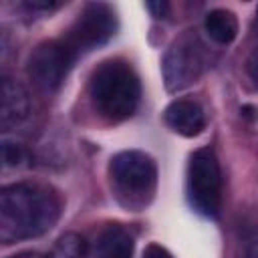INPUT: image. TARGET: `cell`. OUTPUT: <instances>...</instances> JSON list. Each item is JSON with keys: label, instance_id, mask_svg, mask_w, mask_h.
I'll use <instances>...</instances> for the list:
<instances>
[{"label": "cell", "instance_id": "obj_15", "mask_svg": "<svg viewBox=\"0 0 258 258\" xmlns=\"http://www.w3.org/2000/svg\"><path fill=\"white\" fill-rule=\"evenodd\" d=\"M22 6L30 12H50L56 10L58 6H62V2H54V0H26L22 2Z\"/></svg>", "mask_w": 258, "mask_h": 258}, {"label": "cell", "instance_id": "obj_9", "mask_svg": "<svg viewBox=\"0 0 258 258\" xmlns=\"http://www.w3.org/2000/svg\"><path fill=\"white\" fill-rule=\"evenodd\" d=\"M28 109H30V101H28L26 89L20 83L4 77L0 85V127L2 131H10L18 123H22L28 115Z\"/></svg>", "mask_w": 258, "mask_h": 258}, {"label": "cell", "instance_id": "obj_19", "mask_svg": "<svg viewBox=\"0 0 258 258\" xmlns=\"http://www.w3.org/2000/svg\"><path fill=\"white\" fill-rule=\"evenodd\" d=\"M12 258H42V256L38 252H20V254H16Z\"/></svg>", "mask_w": 258, "mask_h": 258}, {"label": "cell", "instance_id": "obj_10", "mask_svg": "<svg viewBox=\"0 0 258 258\" xmlns=\"http://www.w3.org/2000/svg\"><path fill=\"white\" fill-rule=\"evenodd\" d=\"M133 236L121 226H107L95 240L91 258H133Z\"/></svg>", "mask_w": 258, "mask_h": 258}, {"label": "cell", "instance_id": "obj_6", "mask_svg": "<svg viewBox=\"0 0 258 258\" xmlns=\"http://www.w3.org/2000/svg\"><path fill=\"white\" fill-rule=\"evenodd\" d=\"M115 32H117L115 10L109 4L91 2L81 10L77 20L69 28L67 36L62 38V42L69 46L75 58H79L81 54L103 46L107 40L113 38Z\"/></svg>", "mask_w": 258, "mask_h": 258}, {"label": "cell", "instance_id": "obj_14", "mask_svg": "<svg viewBox=\"0 0 258 258\" xmlns=\"http://www.w3.org/2000/svg\"><path fill=\"white\" fill-rule=\"evenodd\" d=\"M26 157H28V153H26V149L20 143H14V141H4L2 143V159H4L6 167H20V165H24Z\"/></svg>", "mask_w": 258, "mask_h": 258}, {"label": "cell", "instance_id": "obj_17", "mask_svg": "<svg viewBox=\"0 0 258 258\" xmlns=\"http://www.w3.org/2000/svg\"><path fill=\"white\" fill-rule=\"evenodd\" d=\"M143 258H173L163 246H159V244H149L147 248H145V252H143Z\"/></svg>", "mask_w": 258, "mask_h": 258}, {"label": "cell", "instance_id": "obj_4", "mask_svg": "<svg viewBox=\"0 0 258 258\" xmlns=\"http://www.w3.org/2000/svg\"><path fill=\"white\" fill-rule=\"evenodd\" d=\"M185 183L189 206L206 218H216L222 206V171L212 147H200L191 153Z\"/></svg>", "mask_w": 258, "mask_h": 258}, {"label": "cell", "instance_id": "obj_1", "mask_svg": "<svg viewBox=\"0 0 258 258\" xmlns=\"http://www.w3.org/2000/svg\"><path fill=\"white\" fill-rule=\"evenodd\" d=\"M60 216V198L38 183H12L0 191V240L14 244L48 232Z\"/></svg>", "mask_w": 258, "mask_h": 258}, {"label": "cell", "instance_id": "obj_20", "mask_svg": "<svg viewBox=\"0 0 258 258\" xmlns=\"http://www.w3.org/2000/svg\"><path fill=\"white\" fill-rule=\"evenodd\" d=\"M256 30H258V8H256Z\"/></svg>", "mask_w": 258, "mask_h": 258}, {"label": "cell", "instance_id": "obj_8", "mask_svg": "<svg viewBox=\"0 0 258 258\" xmlns=\"http://www.w3.org/2000/svg\"><path fill=\"white\" fill-rule=\"evenodd\" d=\"M163 119L171 131L183 137H196L206 129V113L202 105L189 99L171 101L163 111Z\"/></svg>", "mask_w": 258, "mask_h": 258}, {"label": "cell", "instance_id": "obj_16", "mask_svg": "<svg viewBox=\"0 0 258 258\" xmlns=\"http://www.w3.org/2000/svg\"><path fill=\"white\" fill-rule=\"evenodd\" d=\"M246 71H248L250 79L258 85V48L250 52V56H248V60H246Z\"/></svg>", "mask_w": 258, "mask_h": 258}, {"label": "cell", "instance_id": "obj_5", "mask_svg": "<svg viewBox=\"0 0 258 258\" xmlns=\"http://www.w3.org/2000/svg\"><path fill=\"white\" fill-rule=\"evenodd\" d=\"M206 67V48L194 30L177 36L163 54L161 71L167 91H181L196 83Z\"/></svg>", "mask_w": 258, "mask_h": 258}, {"label": "cell", "instance_id": "obj_2", "mask_svg": "<svg viewBox=\"0 0 258 258\" xmlns=\"http://www.w3.org/2000/svg\"><path fill=\"white\" fill-rule=\"evenodd\" d=\"M93 109L107 121L129 119L141 101V83L133 67L125 60H105L89 81Z\"/></svg>", "mask_w": 258, "mask_h": 258}, {"label": "cell", "instance_id": "obj_11", "mask_svg": "<svg viewBox=\"0 0 258 258\" xmlns=\"http://www.w3.org/2000/svg\"><path fill=\"white\" fill-rule=\"evenodd\" d=\"M204 30L216 44H230L238 34V20L234 12L226 8H216L206 14Z\"/></svg>", "mask_w": 258, "mask_h": 258}, {"label": "cell", "instance_id": "obj_3", "mask_svg": "<svg viewBox=\"0 0 258 258\" xmlns=\"http://www.w3.org/2000/svg\"><path fill=\"white\" fill-rule=\"evenodd\" d=\"M109 181L117 202L133 212L143 210L157 185V165L145 151L127 149L111 157Z\"/></svg>", "mask_w": 258, "mask_h": 258}, {"label": "cell", "instance_id": "obj_18", "mask_svg": "<svg viewBox=\"0 0 258 258\" xmlns=\"http://www.w3.org/2000/svg\"><path fill=\"white\" fill-rule=\"evenodd\" d=\"M145 8L151 12V16H153V18H163V16L167 14V10H169L167 2H147V4H145Z\"/></svg>", "mask_w": 258, "mask_h": 258}, {"label": "cell", "instance_id": "obj_13", "mask_svg": "<svg viewBox=\"0 0 258 258\" xmlns=\"http://www.w3.org/2000/svg\"><path fill=\"white\" fill-rule=\"evenodd\" d=\"M238 258H258V224H250L244 228Z\"/></svg>", "mask_w": 258, "mask_h": 258}, {"label": "cell", "instance_id": "obj_7", "mask_svg": "<svg viewBox=\"0 0 258 258\" xmlns=\"http://www.w3.org/2000/svg\"><path fill=\"white\" fill-rule=\"evenodd\" d=\"M75 60V54L62 40H46L30 52L26 73L40 91L52 93L62 85Z\"/></svg>", "mask_w": 258, "mask_h": 258}, {"label": "cell", "instance_id": "obj_12", "mask_svg": "<svg viewBox=\"0 0 258 258\" xmlns=\"http://www.w3.org/2000/svg\"><path fill=\"white\" fill-rule=\"evenodd\" d=\"M87 256H89L87 242L77 232L62 234L54 242V246L50 248V252L46 254V258H87Z\"/></svg>", "mask_w": 258, "mask_h": 258}]
</instances>
